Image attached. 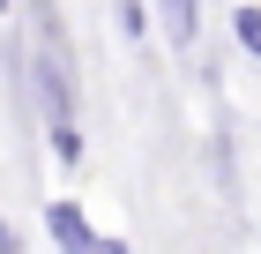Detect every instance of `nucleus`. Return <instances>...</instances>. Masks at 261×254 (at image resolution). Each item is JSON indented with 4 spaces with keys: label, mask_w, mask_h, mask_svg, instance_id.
I'll use <instances>...</instances> for the list:
<instances>
[{
    "label": "nucleus",
    "mask_w": 261,
    "mask_h": 254,
    "mask_svg": "<svg viewBox=\"0 0 261 254\" xmlns=\"http://www.w3.org/2000/svg\"><path fill=\"white\" fill-rule=\"evenodd\" d=\"M45 224H53V239H60L67 254H90V247H97V232L82 224V210H75V202H53V210H45Z\"/></svg>",
    "instance_id": "obj_2"
},
{
    "label": "nucleus",
    "mask_w": 261,
    "mask_h": 254,
    "mask_svg": "<svg viewBox=\"0 0 261 254\" xmlns=\"http://www.w3.org/2000/svg\"><path fill=\"white\" fill-rule=\"evenodd\" d=\"M0 254H15V232H8V224H0Z\"/></svg>",
    "instance_id": "obj_6"
},
{
    "label": "nucleus",
    "mask_w": 261,
    "mask_h": 254,
    "mask_svg": "<svg viewBox=\"0 0 261 254\" xmlns=\"http://www.w3.org/2000/svg\"><path fill=\"white\" fill-rule=\"evenodd\" d=\"M0 8H8V0H0Z\"/></svg>",
    "instance_id": "obj_7"
},
{
    "label": "nucleus",
    "mask_w": 261,
    "mask_h": 254,
    "mask_svg": "<svg viewBox=\"0 0 261 254\" xmlns=\"http://www.w3.org/2000/svg\"><path fill=\"white\" fill-rule=\"evenodd\" d=\"M157 15H164V38H172V45H194V30H201V0H157Z\"/></svg>",
    "instance_id": "obj_3"
},
{
    "label": "nucleus",
    "mask_w": 261,
    "mask_h": 254,
    "mask_svg": "<svg viewBox=\"0 0 261 254\" xmlns=\"http://www.w3.org/2000/svg\"><path fill=\"white\" fill-rule=\"evenodd\" d=\"M38 98H45V120H53V150H60V165H82L75 75H67V53H60V38H53V30H45V45H38Z\"/></svg>",
    "instance_id": "obj_1"
},
{
    "label": "nucleus",
    "mask_w": 261,
    "mask_h": 254,
    "mask_svg": "<svg viewBox=\"0 0 261 254\" xmlns=\"http://www.w3.org/2000/svg\"><path fill=\"white\" fill-rule=\"evenodd\" d=\"M90 254H127V247H120V239H97V247H90Z\"/></svg>",
    "instance_id": "obj_5"
},
{
    "label": "nucleus",
    "mask_w": 261,
    "mask_h": 254,
    "mask_svg": "<svg viewBox=\"0 0 261 254\" xmlns=\"http://www.w3.org/2000/svg\"><path fill=\"white\" fill-rule=\"evenodd\" d=\"M231 30H239V45L261 60V8H239V15H231Z\"/></svg>",
    "instance_id": "obj_4"
}]
</instances>
